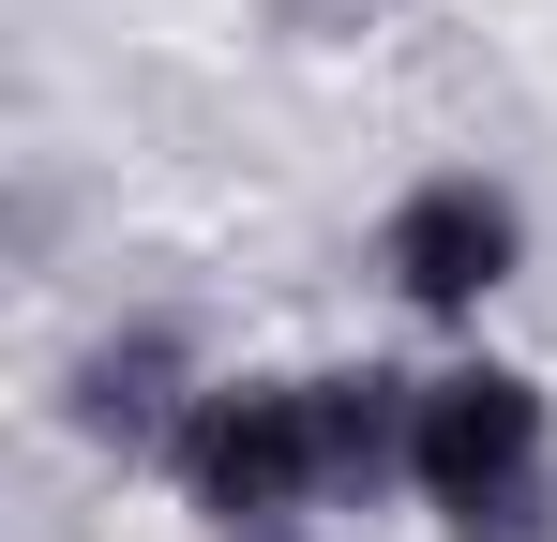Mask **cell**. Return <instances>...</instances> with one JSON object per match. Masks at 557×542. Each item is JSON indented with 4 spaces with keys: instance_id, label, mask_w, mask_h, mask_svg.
<instances>
[{
    "instance_id": "6da1fadb",
    "label": "cell",
    "mask_w": 557,
    "mask_h": 542,
    "mask_svg": "<svg viewBox=\"0 0 557 542\" xmlns=\"http://www.w3.org/2000/svg\"><path fill=\"white\" fill-rule=\"evenodd\" d=\"M182 497L211 528H286L301 497H332V422H317V377H242V392H196L182 422Z\"/></svg>"
},
{
    "instance_id": "7a4b0ae2",
    "label": "cell",
    "mask_w": 557,
    "mask_h": 542,
    "mask_svg": "<svg viewBox=\"0 0 557 542\" xmlns=\"http://www.w3.org/2000/svg\"><path fill=\"white\" fill-rule=\"evenodd\" d=\"M543 467H557L543 377H512V361H453V377H422L407 482H422L437 513H482V497H512V482H543Z\"/></svg>"
},
{
    "instance_id": "3957f363",
    "label": "cell",
    "mask_w": 557,
    "mask_h": 542,
    "mask_svg": "<svg viewBox=\"0 0 557 542\" xmlns=\"http://www.w3.org/2000/svg\"><path fill=\"white\" fill-rule=\"evenodd\" d=\"M512 257H528V211H512L482 167L407 181V196H392V226H376V271H392L422 317H482V301L512 286Z\"/></svg>"
},
{
    "instance_id": "277c9868",
    "label": "cell",
    "mask_w": 557,
    "mask_h": 542,
    "mask_svg": "<svg viewBox=\"0 0 557 542\" xmlns=\"http://www.w3.org/2000/svg\"><path fill=\"white\" fill-rule=\"evenodd\" d=\"M76 422H91L106 452H182V347L166 332H136V347H91L76 361Z\"/></svg>"
},
{
    "instance_id": "5b68a950",
    "label": "cell",
    "mask_w": 557,
    "mask_h": 542,
    "mask_svg": "<svg viewBox=\"0 0 557 542\" xmlns=\"http://www.w3.org/2000/svg\"><path fill=\"white\" fill-rule=\"evenodd\" d=\"M453 542H557V467L512 482V497H482V513H453Z\"/></svg>"
}]
</instances>
